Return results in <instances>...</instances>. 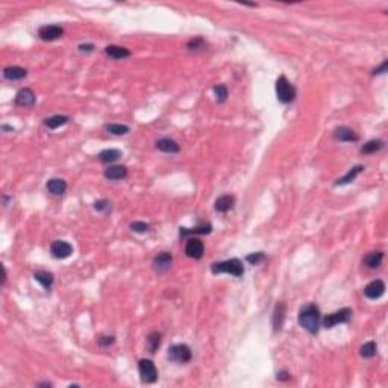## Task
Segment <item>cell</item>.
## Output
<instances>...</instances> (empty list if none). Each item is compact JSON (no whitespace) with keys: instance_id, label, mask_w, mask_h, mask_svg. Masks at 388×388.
<instances>
[{"instance_id":"cell-23","label":"cell","mask_w":388,"mask_h":388,"mask_svg":"<svg viewBox=\"0 0 388 388\" xmlns=\"http://www.w3.org/2000/svg\"><path fill=\"white\" fill-rule=\"evenodd\" d=\"M120 158H121V150L118 149H105L99 153V161L103 162V164H111V162H116Z\"/></svg>"},{"instance_id":"cell-38","label":"cell","mask_w":388,"mask_h":388,"mask_svg":"<svg viewBox=\"0 0 388 388\" xmlns=\"http://www.w3.org/2000/svg\"><path fill=\"white\" fill-rule=\"evenodd\" d=\"M94 50V44H81L79 46V52L82 53H90Z\"/></svg>"},{"instance_id":"cell-11","label":"cell","mask_w":388,"mask_h":388,"mask_svg":"<svg viewBox=\"0 0 388 388\" xmlns=\"http://www.w3.org/2000/svg\"><path fill=\"white\" fill-rule=\"evenodd\" d=\"M14 102L20 108H32L36 102V96L31 88H21L17 94Z\"/></svg>"},{"instance_id":"cell-19","label":"cell","mask_w":388,"mask_h":388,"mask_svg":"<svg viewBox=\"0 0 388 388\" xmlns=\"http://www.w3.org/2000/svg\"><path fill=\"white\" fill-rule=\"evenodd\" d=\"M28 76V70L18 67V66H11L3 70V78L8 81H20Z\"/></svg>"},{"instance_id":"cell-16","label":"cell","mask_w":388,"mask_h":388,"mask_svg":"<svg viewBox=\"0 0 388 388\" xmlns=\"http://www.w3.org/2000/svg\"><path fill=\"white\" fill-rule=\"evenodd\" d=\"M34 279L41 284L43 285V288L50 291L52 290V287H53V282H55V278H53V274L50 273V271H46V270H38V271H35L34 273Z\"/></svg>"},{"instance_id":"cell-17","label":"cell","mask_w":388,"mask_h":388,"mask_svg":"<svg viewBox=\"0 0 388 388\" xmlns=\"http://www.w3.org/2000/svg\"><path fill=\"white\" fill-rule=\"evenodd\" d=\"M234 205H235V197L231 196V194H223V196H220V197L216 200V203H214L216 211H217V212H221V214H224V212L231 211V209L234 208Z\"/></svg>"},{"instance_id":"cell-27","label":"cell","mask_w":388,"mask_h":388,"mask_svg":"<svg viewBox=\"0 0 388 388\" xmlns=\"http://www.w3.org/2000/svg\"><path fill=\"white\" fill-rule=\"evenodd\" d=\"M362 170H364V166H355L354 169H350L341 179L337 181L335 185H347V184H350V182H354V181L356 179V176H358V174H359Z\"/></svg>"},{"instance_id":"cell-35","label":"cell","mask_w":388,"mask_h":388,"mask_svg":"<svg viewBox=\"0 0 388 388\" xmlns=\"http://www.w3.org/2000/svg\"><path fill=\"white\" fill-rule=\"evenodd\" d=\"M131 229L136 234H144L149 231V224L144 221H132L131 223Z\"/></svg>"},{"instance_id":"cell-36","label":"cell","mask_w":388,"mask_h":388,"mask_svg":"<svg viewBox=\"0 0 388 388\" xmlns=\"http://www.w3.org/2000/svg\"><path fill=\"white\" fill-rule=\"evenodd\" d=\"M116 341V338L112 335H103V337H100V340H99V344L102 346V347H108V346H112Z\"/></svg>"},{"instance_id":"cell-4","label":"cell","mask_w":388,"mask_h":388,"mask_svg":"<svg viewBox=\"0 0 388 388\" xmlns=\"http://www.w3.org/2000/svg\"><path fill=\"white\" fill-rule=\"evenodd\" d=\"M354 316V311L350 308H341L338 311L332 312V314H328L321 319V324L324 329H332L337 324H341V323H349L350 319Z\"/></svg>"},{"instance_id":"cell-41","label":"cell","mask_w":388,"mask_h":388,"mask_svg":"<svg viewBox=\"0 0 388 388\" xmlns=\"http://www.w3.org/2000/svg\"><path fill=\"white\" fill-rule=\"evenodd\" d=\"M2 131H11V132H12V131H14V128H9V126H5V124H3V126H2Z\"/></svg>"},{"instance_id":"cell-21","label":"cell","mask_w":388,"mask_h":388,"mask_svg":"<svg viewBox=\"0 0 388 388\" xmlns=\"http://www.w3.org/2000/svg\"><path fill=\"white\" fill-rule=\"evenodd\" d=\"M155 146L158 150H161V152H164V153H178L181 150V146L171 138H161L155 143Z\"/></svg>"},{"instance_id":"cell-13","label":"cell","mask_w":388,"mask_h":388,"mask_svg":"<svg viewBox=\"0 0 388 388\" xmlns=\"http://www.w3.org/2000/svg\"><path fill=\"white\" fill-rule=\"evenodd\" d=\"M334 138L343 143H356L359 140V135L347 126H338L334 131Z\"/></svg>"},{"instance_id":"cell-1","label":"cell","mask_w":388,"mask_h":388,"mask_svg":"<svg viewBox=\"0 0 388 388\" xmlns=\"http://www.w3.org/2000/svg\"><path fill=\"white\" fill-rule=\"evenodd\" d=\"M297 320L305 331H308L312 335H317L321 323V314L319 306L316 304H306L305 306L300 308Z\"/></svg>"},{"instance_id":"cell-25","label":"cell","mask_w":388,"mask_h":388,"mask_svg":"<svg viewBox=\"0 0 388 388\" xmlns=\"http://www.w3.org/2000/svg\"><path fill=\"white\" fill-rule=\"evenodd\" d=\"M384 261V252H370L364 258V264L369 269H379Z\"/></svg>"},{"instance_id":"cell-20","label":"cell","mask_w":388,"mask_h":388,"mask_svg":"<svg viewBox=\"0 0 388 388\" xmlns=\"http://www.w3.org/2000/svg\"><path fill=\"white\" fill-rule=\"evenodd\" d=\"M128 176V169L124 166H111L105 170V178L109 181H121Z\"/></svg>"},{"instance_id":"cell-22","label":"cell","mask_w":388,"mask_h":388,"mask_svg":"<svg viewBox=\"0 0 388 388\" xmlns=\"http://www.w3.org/2000/svg\"><path fill=\"white\" fill-rule=\"evenodd\" d=\"M212 231V226H211V223H202V224H199V226L196 228H181L179 229V235L181 236H188V235H206Z\"/></svg>"},{"instance_id":"cell-30","label":"cell","mask_w":388,"mask_h":388,"mask_svg":"<svg viewBox=\"0 0 388 388\" xmlns=\"http://www.w3.org/2000/svg\"><path fill=\"white\" fill-rule=\"evenodd\" d=\"M376 350H378L376 343H374V341H369V343H366L364 346L359 349V355L362 358H373L374 355H376Z\"/></svg>"},{"instance_id":"cell-31","label":"cell","mask_w":388,"mask_h":388,"mask_svg":"<svg viewBox=\"0 0 388 388\" xmlns=\"http://www.w3.org/2000/svg\"><path fill=\"white\" fill-rule=\"evenodd\" d=\"M186 47H188L191 52H197V50L206 49V43H205V40L202 38V36H196V38H193V40H190L188 43H186Z\"/></svg>"},{"instance_id":"cell-9","label":"cell","mask_w":388,"mask_h":388,"mask_svg":"<svg viewBox=\"0 0 388 388\" xmlns=\"http://www.w3.org/2000/svg\"><path fill=\"white\" fill-rule=\"evenodd\" d=\"M203 252H205V246H203V241L196 238V236H191V238L186 241L185 244V255L191 258V259H200L203 256Z\"/></svg>"},{"instance_id":"cell-7","label":"cell","mask_w":388,"mask_h":388,"mask_svg":"<svg viewBox=\"0 0 388 388\" xmlns=\"http://www.w3.org/2000/svg\"><path fill=\"white\" fill-rule=\"evenodd\" d=\"M64 35V29L59 24H46L38 29V36L43 41H56Z\"/></svg>"},{"instance_id":"cell-6","label":"cell","mask_w":388,"mask_h":388,"mask_svg":"<svg viewBox=\"0 0 388 388\" xmlns=\"http://www.w3.org/2000/svg\"><path fill=\"white\" fill-rule=\"evenodd\" d=\"M138 371H140L141 381L144 384H153L158 381V370H156V366L152 359H146V358L140 359Z\"/></svg>"},{"instance_id":"cell-33","label":"cell","mask_w":388,"mask_h":388,"mask_svg":"<svg viewBox=\"0 0 388 388\" xmlns=\"http://www.w3.org/2000/svg\"><path fill=\"white\" fill-rule=\"evenodd\" d=\"M266 259V253L264 252H256V253H250L246 256V261L249 262V264H252V266H258L261 264V262H264Z\"/></svg>"},{"instance_id":"cell-14","label":"cell","mask_w":388,"mask_h":388,"mask_svg":"<svg viewBox=\"0 0 388 388\" xmlns=\"http://www.w3.org/2000/svg\"><path fill=\"white\" fill-rule=\"evenodd\" d=\"M285 316H287V305L284 302H278L276 306H274V311H273V329H274V332H279L282 329Z\"/></svg>"},{"instance_id":"cell-39","label":"cell","mask_w":388,"mask_h":388,"mask_svg":"<svg viewBox=\"0 0 388 388\" xmlns=\"http://www.w3.org/2000/svg\"><path fill=\"white\" fill-rule=\"evenodd\" d=\"M278 381H290L291 379V374L287 371V370H282V371H279L278 373Z\"/></svg>"},{"instance_id":"cell-40","label":"cell","mask_w":388,"mask_h":388,"mask_svg":"<svg viewBox=\"0 0 388 388\" xmlns=\"http://www.w3.org/2000/svg\"><path fill=\"white\" fill-rule=\"evenodd\" d=\"M38 387H52V384H50V382H41V384H38Z\"/></svg>"},{"instance_id":"cell-18","label":"cell","mask_w":388,"mask_h":388,"mask_svg":"<svg viewBox=\"0 0 388 388\" xmlns=\"http://www.w3.org/2000/svg\"><path fill=\"white\" fill-rule=\"evenodd\" d=\"M105 53L112 58V59H126L131 56V50L126 49V47H121V46H106L105 47Z\"/></svg>"},{"instance_id":"cell-2","label":"cell","mask_w":388,"mask_h":388,"mask_svg":"<svg viewBox=\"0 0 388 388\" xmlns=\"http://www.w3.org/2000/svg\"><path fill=\"white\" fill-rule=\"evenodd\" d=\"M211 271L214 274L229 273L235 278H241L244 274V267H243V262L238 258H232V259H226V261L214 262V264L211 266Z\"/></svg>"},{"instance_id":"cell-12","label":"cell","mask_w":388,"mask_h":388,"mask_svg":"<svg viewBox=\"0 0 388 388\" xmlns=\"http://www.w3.org/2000/svg\"><path fill=\"white\" fill-rule=\"evenodd\" d=\"M385 293V282L382 279H376V281H371L370 284L366 285L364 288V296L370 300H376V299H381Z\"/></svg>"},{"instance_id":"cell-5","label":"cell","mask_w":388,"mask_h":388,"mask_svg":"<svg viewBox=\"0 0 388 388\" xmlns=\"http://www.w3.org/2000/svg\"><path fill=\"white\" fill-rule=\"evenodd\" d=\"M193 358V352L190 346L186 344H173L169 349V359L178 364H186Z\"/></svg>"},{"instance_id":"cell-26","label":"cell","mask_w":388,"mask_h":388,"mask_svg":"<svg viewBox=\"0 0 388 388\" xmlns=\"http://www.w3.org/2000/svg\"><path fill=\"white\" fill-rule=\"evenodd\" d=\"M70 121V117L68 116H53V117H49L44 120V126L49 128V129H58L61 126H64L66 123Z\"/></svg>"},{"instance_id":"cell-3","label":"cell","mask_w":388,"mask_h":388,"mask_svg":"<svg viewBox=\"0 0 388 388\" xmlns=\"http://www.w3.org/2000/svg\"><path fill=\"white\" fill-rule=\"evenodd\" d=\"M276 96L278 100L284 105L291 103L293 100L296 99V88L294 85L287 79L285 76H279L276 81Z\"/></svg>"},{"instance_id":"cell-28","label":"cell","mask_w":388,"mask_h":388,"mask_svg":"<svg viewBox=\"0 0 388 388\" xmlns=\"http://www.w3.org/2000/svg\"><path fill=\"white\" fill-rule=\"evenodd\" d=\"M385 146V143L382 140H370L367 141L364 146L361 147V153L364 155H371V153H376L379 150Z\"/></svg>"},{"instance_id":"cell-15","label":"cell","mask_w":388,"mask_h":388,"mask_svg":"<svg viewBox=\"0 0 388 388\" xmlns=\"http://www.w3.org/2000/svg\"><path fill=\"white\" fill-rule=\"evenodd\" d=\"M46 188L50 194L53 196H62L66 191H67V182L61 178H52L49 179L47 184H46Z\"/></svg>"},{"instance_id":"cell-8","label":"cell","mask_w":388,"mask_h":388,"mask_svg":"<svg viewBox=\"0 0 388 388\" xmlns=\"http://www.w3.org/2000/svg\"><path fill=\"white\" fill-rule=\"evenodd\" d=\"M50 253L56 259H66L73 253V246L68 241L64 240H56L50 244Z\"/></svg>"},{"instance_id":"cell-32","label":"cell","mask_w":388,"mask_h":388,"mask_svg":"<svg viewBox=\"0 0 388 388\" xmlns=\"http://www.w3.org/2000/svg\"><path fill=\"white\" fill-rule=\"evenodd\" d=\"M214 94H216V97H217V102L219 103H223V102H226V99H228V86L226 85H223V84H220V85H216L214 86Z\"/></svg>"},{"instance_id":"cell-34","label":"cell","mask_w":388,"mask_h":388,"mask_svg":"<svg viewBox=\"0 0 388 388\" xmlns=\"http://www.w3.org/2000/svg\"><path fill=\"white\" fill-rule=\"evenodd\" d=\"M94 209L99 212H109L111 211V202L106 199H100L97 202H94Z\"/></svg>"},{"instance_id":"cell-24","label":"cell","mask_w":388,"mask_h":388,"mask_svg":"<svg viewBox=\"0 0 388 388\" xmlns=\"http://www.w3.org/2000/svg\"><path fill=\"white\" fill-rule=\"evenodd\" d=\"M161 341H162V334L161 332H150L147 335V340H146V346H147V350L150 354H156V350L159 349L161 346Z\"/></svg>"},{"instance_id":"cell-10","label":"cell","mask_w":388,"mask_h":388,"mask_svg":"<svg viewBox=\"0 0 388 388\" xmlns=\"http://www.w3.org/2000/svg\"><path fill=\"white\" fill-rule=\"evenodd\" d=\"M173 264V256L170 252H161L158 253L155 258H153V262H152V267L156 273H166L170 270Z\"/></svg>"},{"instance_id":"cell-37","label":"cell","mask_w":388,"mask_h":388,"mask_svg":"<svg viewBox=\"0 0 388 388\" xmlns=\"http://www.w3.org/2000/svg\"><path fill=\"white\" fill-rule=\"evenodd\" d=\"M387 68H388V59H384L382 64L373 70V74L374 76H376V74H384V73H387Z\"/></svg>"},{"instance_id":"cell-29","label":"cell","mask_w":388,"mask_h":388,"mask_svg":"<svg viewBox=\"0 0 388 388\" xmlns=\"http://www.w3.org/2000/svg\"><path fill=\"white\" fill-rule=\"evenodd\" d=\"M105 131L112 134V135H126L129 132V126L126 124H117V123H111L105 126Z\"/></svg>"}]
</instances>
